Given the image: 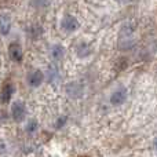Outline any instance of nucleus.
Listing matches in <instances>:
<instances>
[{"instance_id":"obj_1","label":"nucleus","mask_w":157,"mask_h":157,"mask_svg":"<svg viewBox=\"0 0 157 157\" xmlns=\"http://www.w3.org/2000/svg\"><path fill=\"white\" fill-rule=\"evenodd\" d=\"M11 116L15 121H22L26 116V108H25L24 102H14L11 106Z\"/></svg>"},{"instance_id":"obj_2","label":"nucleus","mask_w":157,"mask_h":157,"mask_svg":"<svg viewBox=\"0 0 157 157\" xmlns=\"http://www.w3.org/2000/svg\"><path fill=\"white\" fill-rule=\"evenodd\" d=\"M125 99H127V90H125L124 87H119V88L110 95V103L114 106H119V105H121V103H124Z\"/></svg>"},{"instance_id":"obj_3","label":"nucleus","mask_w":157,"mask_h":157,"mask_svg":"<svg viewBox=\"0 0 157 157\" xmlns=\"http://www.w3.org/2000/svg\"><path fill=\"white\" fill-rule=\"evenodd\" d=\"M66 94L71 98H80L83 95V86L78 83H69L66 86Z\"/></svg>"},{"instance_id":"obj_4","label":"nucleus","mask_w":157,"mask_h":157,"mask_svg":"<svg viewBox=\"0 0 157 157\" xmlns=\"http://www.w3.org/2000/svg\"><path fill=\"white\" fill-rule=\"evenodd\" d=\"M8 54H10L11 59H14L15 62H21L22 61V48L18 43H11L8 47Z\"/></svg>"},{"instance_id":"obj_5","label":"nucleus","mask_w":157,"mask_h":157,"mask_svg":"<svg viewBox=\"0 0 157 157\" xmlns=\"http://www.w3.org/2000/svg\"><path fill=\"white\" fill-rule=\"evenodd\" d=\"M62 28L65 30H68V32H73V30H76L78 28V22L75 17L65 15L62 19Z\"/></svg>"},{"instance_id":"obj_6","label":"nucleus","mask_w":157,"mask_h":157,"mask_svg":"<svg viewBox=\"0 0 157 157\" xmlns=\"http://www.w3.org/2000/svg\"><path fill=\"white\" fill-rule=\"evenodd\" d=\"M14 86L11 83H7L4 87L2 88V91H0V101H2L3 103H8L11 99V97H13L14 94Z\"/></svg>"},{"instance_id":"obj_7","label":"nucleus","mask_w":157,"mask_h":157,"mask_svg":"<svg viewBox=\"0 0 157 157\" xmlns=\"http://www.w3.org/2000/svg\"><path fill=\"white\" fill-rule=\"evenodd\" d=\"M41 81H43V73H41L40 71H33V72H30L29 76H28V83L32 87L40 86Z\"/></svg>"},{"instance_id":"obj_8","label":"nucleus","mask_w":157,"mask_h":157,"mask_svg":"<svg viewBox=\"0 0 157 157\" xmlns=\"http://www.w3.org/2000/svg\"><path fill=\"white\" fill-rule=\"evenodd\" d=\"M11 28V19L8 15H2L0 17V32L2 35H7L10 32Z\"/></svg>"},{"instance_id":"obj_9","label":"nucleus","mask_w":157,"mask_h":157,"mask_svg":"<svg viewBox=\"0 0 157 157\" xmlns=\"http://www.w3.org/2000/svg\"><path fill=\"white\" fill-rule=\"evenodd\" d=\"M63 54H65V48L62 46H59V44H57V46H54L51 48V57L54 59H61L63 57Z\"/></svg>"},{"instance_id":"obj_10","label":"nucleus","mask_w":157,"mask_h":157,"mask_svg":"<svg viewBox=\"0 0 157 157\" xmlns=\"http://www.w3.org/2000/svg\"><path fill=\"white\" fill-rule=\"evenodd\" d=\"M90 47L87 46L86 43H81L80 46L77 47V55L78 57H81V58H84V57H87V55H90Z\"/></svg>"},{"instance_id":"obj_11","label":"nucleus","mask_w":157,"mask_h":157,"mask_svg":"<svg viewBox=\"0 0 157 157\" xmlns=\"http://www.w3.org/2000/svg\"><path fill=\"white\" fill-rule=\"evenodd\" d=\"M51 0H32V6L37 8H41V7H48Z\"/></svg>"},{"instance_id":"obj_12","label":"nucleus","mask_w":157,"mask_h":157,"mask_svg":"<svg viewBox=\"0 0 157 157\" xmlns=\"http://www.w3.org/2000/svg\"><path fill=\"white\" fill-rule=\"evenodd\" d=\"M37 128V121H36L35 119H32L29 123H28V125H26V131L28 132H33V131Z\"/></svg>"},{"instance_id":"obj_13","label":"nucleus","mask_w":157,"mask_h":157,"mask_svg":"<svg viewBox=\"0 0 157 157\" xmlns=\"http://www.w3.org/2000/svg\"><path fill=\"white\" fill-rule=\"evenodd\" d=\"M65 123H66V116H62V117H59V119H58V121H57V124H55V127H57V128H61L63 124H65Z\"/></svg>"},{"instance_id":"obj_14","label":"nucleus","mask_w":157,"mask_h":157,"mask_svg":"<svg viewBox=\"0 0 157 157\" xmlns=\"http://www.w3.org/2000/svg\"><path fill=\"white\" fill-rule=\"evenodd\" d=\"M153 145H155V149L157 150V138L155 139V142H153Z\"/></svg>"},{"instance_id":"obj_15","label":"nucleus","mask_w":157,"mask_h":157,"mask_svg":"<svg viewBox=\"0 0 157 157\" xmlns=\"http://www.w3.org/2000/svg\"><path fill=\"white\" fill-rule=\"evenodd\" d=\"M116 2H119V3H127L128 0H116Z\"/></svg>"}]
</instances>
